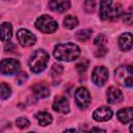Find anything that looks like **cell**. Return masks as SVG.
<instances>
[{"label":"cell","mask_w":133,"mask_h":133,"mask_svg":"<svg viewBox=\"0 0 133 133\" xmlns=\"http://www.w3.org/2000/svg\"><path fill=\"white\" fill-rule=\"evenodd\" d=\"M81 51L80 48L73 43L58 44L53 50V56L57 60L62 61H72L79 57Z\"/></svg>","instance_id":"6da1fadb"},{"label":"cell","mask_w":133,"mask_h":133,"mask_svg":"<svg viewBox=\"0 0 133 133\" xmlns=\"http://www.w3.org/2000/svg\"><path fill=\"white\" fill-rule=\"evenodd\" d=\"M48 61H49V54L46 51L38 49L31 54L28 60V65L32 73L38 74L46 69Z\"/></svg>","instance_id":"7a4b0ae2"},{"label":"cell","mask_w":133,"mask_h":133,"mask_svg":"<svg viewBox=\"0 0 133 133\" xmlns=\"http://www.w3.org/2000/svg\"><path fill=\"white\" fill-rule=\"evenodd\" d=\"M114 78L118 84L127 87L133 85V69L131 65H119L114 71Z\"/></svg>","instance_id":"3957f363"},{"label":"cell","mask_w":133,"mask_h":133,"mask_svg":"<svg viewBox=\"0 0 133 133\" xmlns=\"http://www.w3.org/2000/svg\"><path fill=\"white\" fill-rule=\"evenodd\" d=\"M34 26L37 30L44 32V33H53L57 30L58 24L57 22L48 15H43L37 18V20L34 23Z\"/></svg>","instance_id":"277c9868"},{"label":"cell","mask_w":133,"mask_h":133,"mask_svg":"<svg viewBox=\"0 0 133 133\" xmlns=\"http://www.w3.org/2000/svg\"><path fill=\"white\" fill-rule=\"evenodd\" d=\"M20 69V62L17 59L5 58L0 62V73L3 75L16 74Z\"/></svg>","instance_id":"5b68a950"},{"label":"cell","mask_w":133,"mask_h":133,"mask_svg":"<svg viewBox=\"0 0 133 133\" xmlns=\"http://www.w3.org/2000/svg\"><path fill=\"white\" fill-rule=\"evenodd\" d=\"M109 73L105 66H96L91 73V80L97 86H103L108 80Z\"/></svg>","instance_id":"8992f818"},{"label":"cell","mask_w":133,"mask_h":133,"mask_svg":"<svg viewBox=\"0 0 133 133\" xmlns=\"http://www.w3.org/2000/svg\"><path fill=\"white\" fill-rule=\"evenodd\" d=\"M75 101H76V104L80 108H82V109L86 108L90 104V101H91L90 94L87 90V88H85L83 86L77 88L75 91Z\"/></svg>","instance_id":"52a82bcc"},{"label":"cell","mask_w":133,"mask_h":133,"mask_svg":"<svg viewBox=\"0 0 133 133\" xmlns=\"http://www.w3.org/2000/svg\"><path fill=\"white\" fill-rule=\"evenodd\" d=\"M17 38H18V42L23 46V47H30V46H33L36 42V37L35 35L30 32L29 30L27 29H24V28H21L17 31Z\"/></svg>","instance_id":"ba28073f"},{"label":"cell","mask_w":133,"mask_h":133,"mask_svg":"<svg viewBox=\"0 0 133 133\" xmlns=\"http://www.w3.org/2000/svg\"><path fill=\"white\" fill-rule=\"evenodd\" d=\"M112 114H113V112L110 108H108L106 106H102V107L97 108L94 111L92 117L97 122H106L112 117Z\"/></svg>","instance_id":"9c48e42d"},{"label":"cell","mask_w":133,"mask_h":133,"mask_svg":"<svg viewBox=\"0 0 133 133\" xmlns=\"http://www.w3.org/2000/svg\"><path fill=\"white\" fill-rule=\"evenodd\" d=\"M52 108L54 111L56 112H60V113H68L70 111V104L66 98L62 97V96H58L54 99Z\"/></svg>","instance_id":"30bf717a"},{"label":"cell","mask_w":133,"mask_h":133,"mask_svg":"<svg viewBox=\"0 0 133 133\" xmlns=\"http://www.w3.org/2000/svg\"><path fill=\"white\" fill-rule=\"evenodd\" d=\"M48 5L50 9L55 12H64L71 7L69 0H50Z\"/></svg>","instance_id":"8fae6325"},{"label":"cell","mask_w":133,"mask_h":133,"mask_svg":"<svg viewBox=\"0 0 133 133\" xmlns=\"http://www.w3.org/2000/svg\"><path fill=\"white\" fill-rule=\"evenodd\" d=\"M106 96H107V102L110 104H117L123 101V94L115 86H110L107 89Z\"/></svg>","instance_id":"7c38bea8"},{"label":"cell","mask_w":133,"mask_h":133,"mask_svg":"<svg viewBox=\"0 0 133 133\" xmlns=\"http://www.w3.org/2000/svg\"><path fill=\"white\" fill-rule=\"evenodd\" d=\"M118 47L123 51H129L132 49V33H123L118 38Z\"/></svg>","instance_id":"4fadbf2b"},{"label":"cell","mask_w":133,"mask_h":133,"mask_svg":"<svg viewBox=\"0 0 133 133\" xmlns=\"http://www.w3.org/2000/svg\"><path fill=\"white\" fill-rule=\"evenodd\" d=\"M32 92L33 95L38 98V99H44V98H47L49 95H50V90H49V87L43 83H36L34 84L32 87Z\"/></svg>","instance_id":"5bb4252c"},{"label":"cell","mask_w":133,"mask_h":133,"mask_svg":"<svg viewBox=\"0 0 133 133\" xmlns=\"http://www.w3.org/2000/svg\"><path fill=\"white\" fill-rule=\"evenodd\" d=\"M116 115H117V118H118V121L121 123L129 124V123H131V121L133 118V109L131 107L123 108V109L117 111Z\"/></svg>","instance_id":"9a60e30c"},{"label":"cell","mask_w":133,"mask_h":133,"mask_svg":"<svg viewBox=\"0 0 133 133\" xmlns=\"http://www.w3.org/2000/svg\"><path fill=\"white\" fill-rule=\"evenodd\" d=\"M12 35V27L8 22H4L0 25V39L2 42H8Z\"/></svg>","instance_id":"2e32d148"},{"label":"cell","mask_w":133,"mask_h":133,"mask_svg":"<svg viewBox=\"0 0 133 133\" xmlns=\"http://www.w3.org/2000/svg\"><path fill=\"white\" fill-rule=\"evenodd\" d=\"M111 4H112V0H100L99 16H100V18L102 20L108 19V14H109Z\"/></svg>","instance_id":"e0dca14e"},{"label":"cell","mask_w":133,"mask_h":133,"mask_svg":"<svg viewBox=\"0 0 133 133\" xmlns=\"http://www.w3.org/2000/svg\"><path fill=\"white\" fill-rule=\"evenodd\" d=\"M35 117L37 118V121H38V124L41 125V126H48V125H50L51 123H52V121H53V118H52V115L50 114V113H48V112H38L36 115H35Z\"/></svg>","instance_id":"ac0fdd59"},{"label":"cell","mask_w":133,"mask_h":133,"mask_svg":"<svg viewBox=\"0 0 133 133\" xmlns=\"http://www.w3.org/2000/svg\"><path fill=\"white\" fill-rule=\"evenodd\" d=\"M78 23H79V21H78L77 17H74V16H71V15L66 16L63 20V26L66 29H74L75 27L78 26Z\"/></svg>","instance_id":"d6986e66"},{"label":"cell","mask_w":133,"mask_h":133,"mask_svg":"<svg viewBox=\"0 0 133 133\" xmlns=\"http://www.w3.org/2000/svg\"><path fill=\"white\" fill-rule=\"evenodd\" d=\"M121 15H122V5L117 3L112 8H110L108 17H110V19L112 21H115V20L118 19V17H121Z\"/></svg>","instance_id":"ffe728a7"},{"label":"cell","mask_w":133,"mask_h":133,"mask_svg":"<svg viewBox=\"0 0 133 133\" xmlns=\"http://www.w3.org/2000/svg\"><path fill=\"white\" fill-rule=\"evenodd\" d=\"M11 95V88L6 83H0V99L6 100Z\"/></svg>","instance_id":"44dd1931"},{"label":"cell","mask_w":133,"mask_h":133,"mask_svg":"<svg viewBox=\"0 0 133 133\" xmlns=\"http://www.w3.org/2000/svg\"><path fill=\"white\" fill-rule=\"evenodd\" d=\"M91 35V30L90 29H81L77 31L76 33V38L80 42H85L87 41Z\"/></svg>","instance_id":"7402d4cb"},{"label":"cell","mask_w":133,"mask_h":133,"mask_svg":"<svg viewBox=\"0 0 133 133\" xmlns=\"http://www.w3.org/2000/svg\"><path fill=\"white\" fill-rule=\"evenodd\" d=\"M62 71H63L62 65L55 63V64H53L52 69H51V71H50V74H51V76H52L53 78H55V77L60 76V75L62 74Z\"/></svg>","instance_id":"603a6c76"},{"label":"cell","mask_w":133,"mask_h":133,"mask_svg":"<svg viewBox=\"0 0 133 133\" xmlns=\"http://www.w3.org/2000/svg\"><path fill=\"white\" fill-rule=\"evenodd\" d=\"M96 7V1L95 0H84V10L88 14L94 12Z\"/></svg>","instance_id":"cb8c5ba5"},{"label":"cell","mask_w":133,"mask_h":133,"mask_svg":"<svg viewBox=\"0 0 133 133\" xmlns=\"http://www.w3.org/2000/svg\"><path fill=\"white\" fill-rule=\"evenodd\" d=\"M16 124H17V126L20 129H25V128L29 127V125H30L29 121L27 118H25V117H19V118H17Z\"/></svg>","instance_id":"d4e9b609"},{"label":"cell","mask_w":133,"mask_h":133,"mask_svg":"<svg viewBox=\"0 0 133 133\" xmlns=\"http://www.w3.org/2000/svg\"><path fill=\"white\" fill-rule=\"evenodd\" d=\"M87 68H88V60H83V61L79 62V63L76 65V69H77V71H78L79 74L84 73V72L87 70Z\"/></svg>","instance_id":"484cf974"},{"label":"cell","mask_w":133,"mask_h":133,"mask_svg":"<svg viewBox=\"0 0 133 133\" xmlns=\"http://www.w3.org/2000/svg\"><path fill=\"white\" fill-rule=\"evenodd\" d=\"M27 78H28V76H27V74L25 73V72H20V73H18L17 75H16V81H17V83L18 84H23L26 80H27Z\"/></svg>","instance_id":"4316f807"},{"label":"cell","mask_w":133,"mask_h":133,"mask_svg":"<svg viewBox=\"0 0 133 133\" xmlns=\"http://www.w3.org/2000/svg\"><path fill=\"white\" fill-rule=\"evenodd\" d=\"M105 42H106V36H105L104 34H99V35L95 38V41H94L95 45L98 46V47H99V46H104Z\"/></svg>","instance_id":"83f0119b"},{"label":"cell","mask_w":133,"mask_h":133,"mask_svg":"<svg viewBox=\"0 0 133 133\" xmlns=\"http://www.w3.org/2000/svg\"><path fill=\"white\" fill-rule=\"evenodd\" d=\"M106 53H107V49L104 46H99L98 49L95 51V55L97 57H103Z\"/></svg>","instance_id":"f1b7e54d"},{"label":"cell","mask_w":133,"mask_h":133,"mask_svg":"<svg viewBox=\"0 0 133 133\" xmlns=\"http://www.w3.org/2000/svg\"><path fill=\"white\" fill-rule=\"evenodd\" d=\"M132 19H133V16H132V11L129 10L128 12H125L124 15V18H123V21L126 23V24H131L132 23Z\"/></svg>","instance_id":"f546056e"},{"label":"cell","mask_w":133,"mask_h":133,"mask_svg":"<svg viewBox=\"0 0 133 133\" xmlns=\"http://www.w3.org/2000/svg\"><path fill=\"white\" fill-rule=\"evenodd\" d=\"M17 49V46L14 44V43H11V42H8V43H6L5 44V46H4V50L7 52V51H9V52H11V51H15Z\"/></svg>","instance_id":"4dcf8cb0"},{"label":"cell","mask_w":133,"mask_h":133,"mask_svg":"<svg viewBox=\"0 0 133 133\" xmlns=\"http://www.w3.org/2000/svg\"><path fill=\"white\" fill-rule=\"evenodd\" d=\"M91 131H105V130H103V129H99V128H94V129H91Z\"/></svg>","instance_id":"1f68e13d"},{"label":"cell","mask_w":133,"mask_h":133,"mask_svg":"<svg viewBox=\"0 0 133 133\" xmlns=\"http://www.w3.org/2000/svg\"><path fill=\"white\" fill-rule=\"evenodd\" d=\"M65 131H72V132H75L76 130H75V129H68V130H65Z\"/></svg>","instance_id":"d6a6232c"}]
</instances>
